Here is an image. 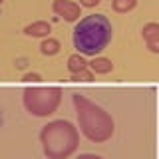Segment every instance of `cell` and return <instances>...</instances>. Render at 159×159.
<instances>
[{"label": "cell", "instance_id": "7a4b0ae2", "mask_svg": "<svg viewBox=\"0 0 159 159\" xmlns=\"http://www.w3.org/2000/svg\"><path fill=\"white\" fill-rule=\"evenodd\" d=\"M84 68H86V62H84L82 58H78V56L70 58V70H72V72H76V70H84Z\"/></svg>", "mask_w": 159, "mask_h": 159}, {"label": "cell", "instance_id": "6da1fadb", "mask_svg": "<svg viewBox=\"0 0 159 159\" xmlns=\"http://www.w3.org/2000/svg\"><path fill=\"white\" fill-rule=\"evenodd\" d=\"M111 40V24L102 14H92L80 20L74 28V46L86 56H96Z\"/></svg>", "mask_w": 159, "mask_h": 159}, {"label": "cell", "instance_id": "277c9868", "mask_svg": "<svg viewBox=\"0 0 159 159\" xmlns=\"http://www.w3.org/2000/svg\"><path fill=\"white\" fill-rule=\"evenodd\" d=\"M84 4H86V6H93V4H98L99 0H82Z\"/></svg>", "mask_w": 159, "mask_h": 159}, {"label": "cell", "instance_id": "3957f363", "mask_svg": "<svg viewBox=\"0 0 159 159\" xmlns=\"http://www.w3.org/2000/svg\"><path fill=\"white\" fill-rule=\"evenodd\" d=\"M103 64H107L106 60H96V62H93L92 66L96 68V70H99V72H106V70H109V66H103Z\"/></svg>", "mask_w": 159, "mask_h": 159}]
</instances>
